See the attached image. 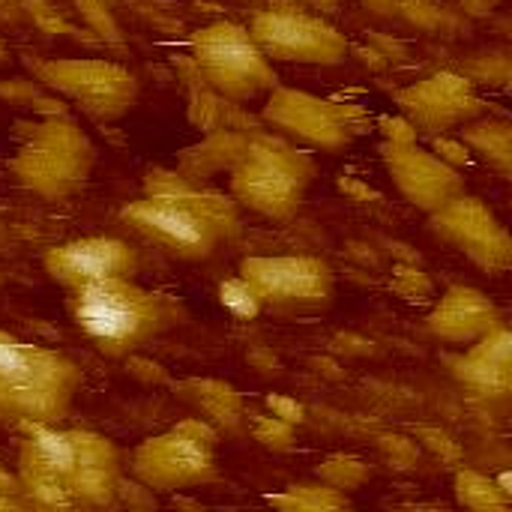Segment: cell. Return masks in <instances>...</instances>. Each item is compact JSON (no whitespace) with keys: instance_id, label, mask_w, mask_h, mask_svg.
<instances>
[{"instance_id":"cell-2","label":"cell","mask_w":512,"mask_h":512,"mask_svg":"<svg viewBox=\"0 0 512 512\" xmlns=\"http://www.w3.org/2000/svg\"><path fill=\"white\" fill-rule=\"evenodd\" d=\"M120 219L177 261H207L240 234L237 201L201 186L183 171L153 168L144 195L120 210Z\"/></svg>"},{"instance_id":"cell-17","label":"cell","mask_w":512,"mask_h":512,"mask_svg":"<svg viewBox=\"0 0 512 512\" xmlns=\"http://www.w3.org/2000/svg\"><path fill=\"white\" fill-rule=\"evenodd\" d=\"M498 324H504L501 309L483 291L468 285L447 288L426 318V330L447 345H471Z\"/></svg>"},{"instance_id":"cell-27","label":"cell","mask_w":512,"mask_h":512,"mask_svg":"<svg viewBox=\"0 0 512 512\" xmlns=\"http://www.w3.org/2000/svg\"><path fill=\"white\" fill-rule=\"evenodd\" d=\"M417 438H420L435 456H441V459H459V456H462L459 444H456L447 432H441V429H420Z\"/></svg>"},{"instance_id":"cell-1","label":"cell","mask_w":512,"mask_h":512,"mask_svg":"<svg viewBox=\"0 0 512 512\" xmlns=\"http://www.w3.org/2000/svg\"><path fill=\"white\" fill-rule=\"evenodd\" d=\"M15 477L33 510H108L120 498V450L87 429L24 426Z\"/></svg>"},{"instance_id":"cell-12","label":"cell","mask_w":512,"mask_h":512,"mask_svg":"<svg viewBox=\"0 0 512 512\" xmlns=\"http://www.w3.org/2000/svg\"><path fill=\"white\" fill-rule=\"evenodd\" d=\"M240 276L261 306L276 312H315L336 294L333 267L315 255H249L240 261Z\"/></svg>"},{"instance_id":"cell-5","label":"cell","mask_w":512,"mask_h":512,"mask_svg":"<svg viewBox=\"0 0 512 512\" xmlns=\"http://www.w3.org/2000/svg\"><path fill=\"white\" fill-rule=\"evenodd\" d=\"M228 171V189L240 207L273 222H288L306 201L315 162L285 138L249 132L243 153Z\"/></svg>"},{"instance_id":"cell-3","label":"cell","mask_w":512,"mask_h":512,"mask_svg":"<svg viewBox=\"0 0 512 512\" xmlns=\"http://www.w3.org/2000/svg\"><path fill=\"white\" fill-rule=\"evenodd\" d=\"M66 312L87 342L105 357H129L150 339L183 324V306L135 279H105L69 291Z\"/></svg>"},{"instance_id":"cell-9","label":"cell","mask_w":512,"mask_h":512,"mask_svg":"<svg viewBox=\"0 0 512 512\" xmlns=\"http://www.w3.org/2000/svg\"><path fill=\"white\" fill-rule=\"evenodd\" d=\"M27 69L96 123H114L138 102V78L105 57H27Z\"/></svg>"},{"instance_id":"cell-10","label":"cell","mask_w":512,"mask_h":512,"mask_svg":"<svg viewBox=\"0 0 512 512\" xmlns=\"http://www.w3.org/2000/svg\"><path fill=\"white\" fill-rule=\"evenodd\" d=\"M261 120L276 129L279 135L312 147L324 153H342L348 150L357 135L366 129V111L348 102L336 99H321L306 90H291V87H273L264 108Z\"/></svg>"},{"instance_id":"cell-6","label":"cell","mask_w":512,"mask_h":512,"mask_svg":"<svg viewBox=\"0 0 512 512\" xmlns=\"http://www.w3.org/2000/svg\"><path fill=\"white\" fill-rule=\"evenodd\" d=\"M96 165V147L87 132L66 117L33 123L18 141L9 171L33 195L60 201L78 192Z\"/></svg>"},{"instance_id":"cell-20","label":"cell","mask_w":512,"mask_h":512,"mask_svg":"<svg viewBox=\"0 0 512 512\" xmlns=\"http://www.w3.org/2000/svg\"><path fill=\"white\" fill-rule=\"evenodd\" d=\"M459 138L501 177L512 174V126L498 117H474L459 126Z\"/></svg>"},{"instance_id":"cell-16","label":"cell","mask_w":512,"mask_h":512,"mask_svg":"<svg viewBox=\"0 0 512 512\" xmlns=\"http://www.w3.org/2000/svg\"><path fill=\"white\" fill-rule=\"evenodd\" d=\"M42 267L60 288L75 291L105 279H135L141 258L120 237H78L51 246Z\"/></svg>"},{"instance_id":"cell-13","label":"cell","mask_w":512,"mask_h":512,"mask_svg":"<svg viewBox=\"0 0 512 512\" xmlns=\"http://www.w3.org/2000/svg\"><path fill=\"white\" fill-rule=\"evenodd\" d=\"M429 225L444 243L459 249L480 270L501 276L512 267L510 231L486 201L462 192L429 213Z\"/></svg>"},{"instance_id":"cell-30","label":"cell","mask_w":512,"mask_h":512,"mask_svg":"<svg viewBox=\"0 0 512 512\" xmlns=\"http://www.w3.org/2000/svg\"><path fill=\"white\" fill-rule=\"evenodd\" d=\"M435 153L450 162V165H459V162H468V147L462 141H447V138H435Z\"/></svg>"},{"instance_id":"cell-31","label":"cell","mask_w":512,"mask_h":512,"mask_svg":"<svg viewBox=\"0 0 512 512\" xmlns=\"http://www.w3.org/2000/svg\"><path fill=\"white\" fill-rule=\"evenodd\" d=\"M363 6H369L372 12H381V15H393V12H405L411 9L414 3L420 0H360Z\"/></svg>"},{"instance_id":"cell-4","label":"cell","mask_w":512,"mask_h":512,"mask_svg":"<svg viewBox=\"0 0 512 512\" xmlns=\"http://www.w3.org/2000/svg\"><path fill=\"white\" fill-rule=\"evenodd\" d=\"M81 381L66 354L0 333V417L18 429L60 423Z\"/></svg>"},{"instance_id":"cell-32","label":"cell","mask_w":512,"mask_h":512,"mask_svg":"<svg viewBox=\"0 0 512 512\" xmlns=\"http://www.w3.org/2000/svg\"><path fill=\"white\" fill-rule=\"evenodd\" d=\"M0 3H21V0H0Z\"/></svg>"},{"instance_id":"cell-28","label":"cell","mask_w":512,"mask_h":512,"mask_svg":"<svg viewBox=\"0 0 512 512\" xmlns=\"http://www.w3.org/2000/svg\"><path fill=\"white\" fill-rule=\"evenodd\" d=\"M267 408L273 417L291 423V426H300L306 420V411L297 399H288V396H267Z\"/></svg>"},{"instance_id":"cell-7","label":"cell","mask_w":512,"mask_h":512,"mask_svg":"<svg viewBox=\"0 0 512 512\" xmlns=\"http://www.w3.org/2000/svg\"><path fill=\"white\" fill-rule=\"evenodd\" d=\"M189 57L216 96L228 102H249L279 84L273 60L258 48L249 27L237 21H213L192 33Z\"/></svg>"},{"instance_id":"cell-25","label":"cell","mask_w":512,"mask_h":512,"mask_svg":"<svg viewBox=\"0 0 512 512\" xmlns=\"http://www.w3.org/2000/svg\"><path fill=\"white\" fill-rule=\"evenodd\" d=\"M219 300H222V306L228 309V312H234L237 318H255L264 306H261V300H258V294H255V288L237 273L234 279H225L222 285H219Z\"/></svg>"},{"instance_id":"cell-11","label":"cell","mask_w":512,"mask_h":512,"mask_svg":"<svg viewBox=\"0 0 512 512\" xmlns=\"http://www.w3.org/2000/svg\"><path fill=\"white\" fill-rule=\"evenodd\" d=\"M258 48L279 63L297 66H339L351 45L348 36L327 18L294 3H270L249 24Z\"/></svg>"},{"instance_id":"cell-19","label":"cell","mask_w":512,"mask_h":512,"mask_svg":"<svg viewBox=\"0 0 512 512\" xmlns=\"http://www.w3.org/2000/svg\"><path fill=\"white\" fill-rule=\"evenodd\" d=\"M174 396L192 405L201 420H207L219 435L243 438L246 435V402L237 393V387L219 381V378H186L174 381Z\"/></svg>"},{"instance_id":"cell-18","label":"cell","mask_w":512,"mask_h":512,"mask_svg":"<svg viewBox=\"0 0 512 512\" xmlns=\"http://www.w3.org/2000/svg\"><path fill=\"white\" fill-rule=\"evenodd\" d=\"M450 372L480 396L504 399L512 390V336L504 324L471 342L468 354L450 357Z\"/></svg>"},{"instance_id":"cell-22","label":"cell","mask_w":512,"mask_h":512,"mask_svg":"<svg viewBox=\"0 0 512 512\" xmlns=\"http://www.w3.org/2000/svg\"><path fill=\"white\" fill-rule=\"evenodd\" d=\"M453 492H456V501L468 510L477 512H501L510 510L512 495L495 483L492 477H483L471 468H462L456 474V483H453Z\"/></svg>"},{"instance_id":"cell-29","label":"cell","mask_w":512,"mask_h":512,"mask_svg":"<svg viewBox=\"0 0 512 512\" xmlns=\"http://www.w3.org/2000/svg\"><path fill=\"white\" fill-rule=\"evenodd\" d=\"M381 450H384L390 459H408V462L417 459V447H414L408 438H399V435H384V438H381Z\"/></svg>"},{"instance_id":"cell-23","label":"cell","mask_w":512,"mask_h":512,"mask_svg":"<svg viewBox=\"0 0 512 512\" xmlns=\"http://www.w3.org/2000/svg\"><path fill=\"white\" fill-rule=\"evenodd\" d=\"M372 477L369 465L354 459V456H330L324 465H318V480L339 489V492H357L360 486H366Z\"/></svg>"},{"instance_id":"cell-14","label":"cell","mask_w":512,"mask_h":512,"mask_svg":"<svg viewBox=\"0 0 512 512\" xmlns=\"http://www.w3.org/2000/svg\"><path fill=\"white\" fill-rule=\"evenodd\" d=\"M393 99L402 117L426 135L459 129L462 123L486 111L477 87L465 75H456V72H435L429 78H420L396 90Z\"/></svg>"},{"instance_id":"cell-8","label":"cell","mask_w":512,"mask_h":512,"mask_svg":"<svg viewBox=\"0 0 512 512\" xmlns=\"http://www.w3.org/2000/svg\"><path fill=\"white\" fill-rule=\"evenodd\" d=\"M219 432L201 420H183L165 435H153L132 450L129 471L150 492H183L201 489L219 477L216 447Z\"/></svg>"},{"instance_id":"cell-26","label":"cell","mask_w":512,"mask_h":512,"mask_svg":"<svg viewBox=\"0 0 512 512\" xmlns=\"http://www.w3.org/2000/svg\"><path fill=\"white\" fill-rule=\"evenodd\" d=\"M0 510H33L21 492V483L15 474H9L0 462Z\"/></svg>"},{"instance_id":"cell-24","label":"cell","mask_w":512,"mask_h":512,"mask_svg":"<svg viewBox=\"0 0 512 512\" xmlns=\"http://www.w3.org/2000/svg\"><path fill=\"white\" fill-rule=\"evenodd\" d=\"M246 432L273 453H288L297 444V426L273 417V414H252L246 417Z\"/></svg>"},{"instance_id":"cell-15","label":"cell","mask_w":512,"mask_h":512,"mask_svg":"<svg viewBox=\"0 0 512 512\" xmlns=\"http://www.w3.org/2000/svg\"><path fill=\"white\" fill-rule=\"evenodd\" d=\"M381 159L402 198L423 213H435L438 207L465 192V177L459 174V168L444 162L435 150L420 147L417 138H387L381 144Z\"/></svg>"},{"instance_id":"cell-21","label":"cell","mask_w":512,"mask_h":512,"mask_svg":"<svg viewBox=\"0 0 512 512\" xmlns=\"http://www.w3.org/2000/svg\"><path fill=\"white\" fill-rule=\"evenodd\" d=\"M267 504L282 512H333L348 510L351 498L327 483H294L285 492L267 495Z\"/></svg>"}]
</instances>
